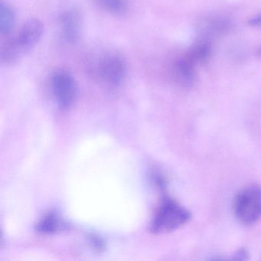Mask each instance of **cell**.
<instances>
[{"label": "cell", "mask_w": 261, "mask_h": 261, "mask_svg": "<svg viewBox=\"0 0 261 261\" xmlns=\"http://www.w3.org/2000/svg\"><path fill=\"white\" fill-rule=\"evenodd\" d=\"M44 25L39 19H30L4 44L1 49V62L5 65L15 63L33 49L40 41Z\"/></svg>", "instance_id": "obj_1"}, {"label": "cell", "mask_w": 261, "mask_h": 261, "mask_svg": "<svg viewBox=\"0 0 261 261\" xmlns=\"http://www.w3.org/2000/svg\"><path fill=\"white\" fill-rule=\"evenodd\" d=\"M191 214L175 200L166 198L159 207L151 229L155 233L173 231L188 223Z\"/></svg>", "instance_id": "obj_2"}, {"label": "cell", "mask_w": 261, "mask_h": 261, "mask_svg": "<svg viewBox=\"0 0 261 261\" xmlns=\"http://www.w3.org/2000/svg\"><path fill=\"white\" fill-rule=\"evenodd\" d=\"M92 73L103 85L111 88L120 86L126 75L123 59L115 53H105L92 62Z\"/></svg>", "instance_id": "obj_3"}, {"label": "cell", "mask_w": 261, "mask_h": 261, "mask_svg": "<svg viewBox=\"0 0 261 261\" xmlns=\"http://www.w3.org/2000/svg\"><path fill=\"white\" fill-rule=\"evenodd\" d=\"M233 212L241 223L247 225L261 219V187L256 185L243 189L233 201Z\"/></svg>", "instance_id": "obj_4"}, {"label": "cell", "mask_w": 261, "mask_h": 261, "mask_svg": "<svg viewBox=\"0 0 261 261\" xmlns=\"http://www.w3.org/2000/svg\"><path fill=\"white\" fill-rule=\"evenodd\" d=\"M50 83L53 97L59 108L62 110L71 108L77 94V84L72 74L65 70L55 71Z\"/></svg>", "instance_id": "obj_5"}, {"label": "cell", "mask_w": 261, "mask_h": 261, "mask_svg": "<svg viewBox=\"0 0 261 261\" xmlns=\"http://www.w3.org/2000/svg\"><path fill=\"white\" fill-rule=\"evenodd\" d=\"M61 36L67 43L77 42L82 30V18L77 10H67L59 19Z\"/></svg>", "instance_id": "obj_6"}, {"label": "cell", "mask_w": 261, "mask_h": 261, "mask_svg": "<svg viewBox=\"0 0 261 261\" xmlns=\"http://www.w3.org/2000/svg\"><path fill=\"white\" fill-rule=\"evenodd\" d=\"M16 22V12L11 5L1 1L0 4V33L8 35L11 33Z\"/></svg>", "instance_id": "obj_7"}, {"label": "cell", "mask_w": 261, "mask_h": 261, "mask_svg": "<svg viewBox=\"0 0 261 261\" xmlns=\"http://www.w3.org/2000/svg\"><path fill=\"white\" fill-rule=\"evenodd\" d=\"M62 222L57 214L50 212L43 217L37 226V230L42 233H53L60 230Z\"/></svg>", "instance_id": "obj_8"}, {"label": "cell", "mask_w": 261, "mask_h": 261, "mask_svg": "<svg viewBox=\"0 0 261 261\" xmlns=\"http://www.w3.org/2000/svg\"><path fill=\"white\" fill-rule=\"evenodd\" d=\"M102 5L107 11L112 14L123 15L128 10L126 0H102Z\"/></svg>", "instance_id": "obj_9"}, {"label": "cell", "mask_w": 261, "mask_h": 261, "mask_svg": "<svg viewBox=\"0 0 261 261\" xmlns=\"http://www.w3.org/2000/svg\"><path fill=\"white\" fill-rule=\"evenodd\" d=\"M210 55V47L205 43L196 45L192 51H189L187 57L194 63L198 62H206Z\"/></svg>", "instance_id": "obj_10"}, {"label": "cell", "mask_w": 261, "mask_h": 261, "mask_svg": "<svg viewBox=\"0 0 261 261\" xmlns=\"http://www.w3.org/2000/svg\"><path fill=\"white\" fill-rule=\"evenodd\" d=\"M247 23L251 25V27H261V15L250 18V19H249V20L247 21Z\"/></svg>", "instance_id": "obj_11"}, {"label": "cell", "mask_w": 261, "mask_h": 261, "mask_svg": "<svg viewBox=\"0 0 261 261\" xmlns=\"http://www.w3.org/2000/svg\"><path fill=\"white\" fill-rule=\"evenodd\" d=\"M259 56H261V48H260V49L259 50Z\"/></svg>", "instance_id": "obj_12"}]
</instances>
